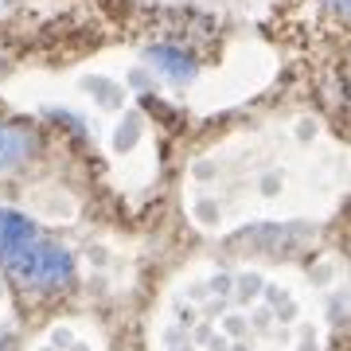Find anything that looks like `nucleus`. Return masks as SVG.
Masks as SVG:
<instances>
[{"instance_id": "39448f33", "label": "nucleus", "mask_w": 351, "mask_h": 351, "mask_svg": "<svg viewBox=\"0 0 351 351\" xmlns=\"http://www.w3.org/2000/svg\"><path fill=\"white\" fill-rule=\"evenodd\" d=\"M332 8H336V12H343V16H351V0H332Z\"/></svg>"}, {"instance_id": "20e7f679", "label": "nucleus", "mask_w": 351, "mask_h": 351, "mask_svg": "<svg viewBox=\"0 0 351 351\" xmlns=\"http://www.w3.org/2000/svg\"><path fill=\"white\" fill-rule=\"evenodd\" d=\"M149 59L156 66H160L164 75L172 78V82H188L191 75H195V63L188 59V51H176V47H152Z\"/></svg>"}, {"instance_id": "7ed1b4c3", "label": "nucleus", "mask_w": 351, "mask_h": 351, "mask_svg": "<svg viewBox=\"0 0 351 351\" xmlns=\"http://www.w3.org/2000/svg\"><path fill=\"white\" fill-rule=\"evenodd\" d=\"M32 149H36L32 133L0 121V172H8V168H16V164H24L27 156H32Z\"/></svg>"}, {"instance_id": "f257e3e1", "label": "nucleus", "mask_w": 351, "mask_h": 351, "mask_svg": "<svg viewBox=\"0 0 351 351\" xmlns=\"http://www.w3.org/2000/svg\"><path fill=\"white\" fill-rule=\"evenodd\" d=\"M8 269L27 289H63L71 281V274H75V262H71V254L63 246H55L47 239H36L8 262Z\"/></svg>"}, {"instance_id": "f03ea898", "label": "nucleus", "mask_w": 351, "mask_h": 351, "mask_svg": "<svg viewBox=\"0 0 351 351\" xmlns=\"http://www.w3.org/2000/svg\"><path fill=\"white\" fill-rule=\"evenodd\" d=\"M36 223L24 219L20 211H0V262L8 265L27 242H36Z\"/></svg>"}]
</instances>
